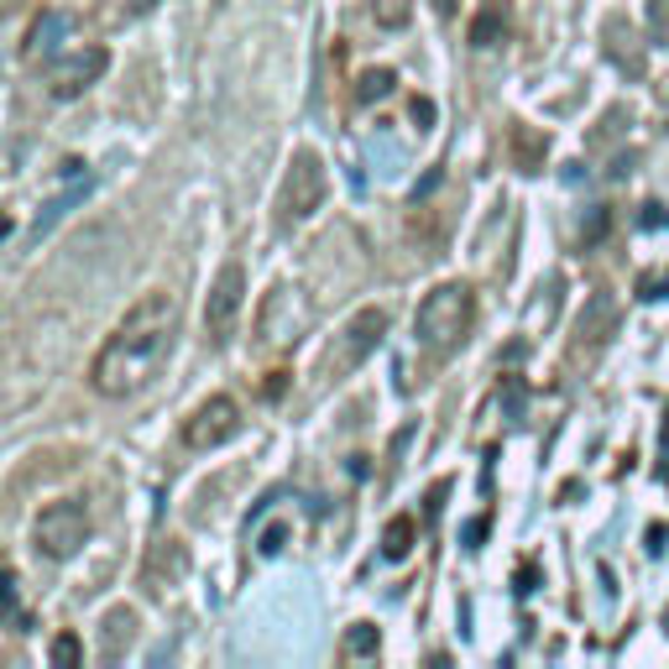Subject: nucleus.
Segmentation results:
<instances>
[{
  "label": "nucleus",
  "mask_w": 669,
  "mask_h": 669,
  "mask_svg": "<svg viewBox=\"0 0 669 669\" xmlns=\"http://www.w3.org/2000/svg\"><path fill=\"white\" fill-rule=\"evenodd\" d=\"M178 324H183V309H178L173 293H146L142 304L126 309V320L111 330V340L100 346L94 366H89V382L100 398H137L142 387H152V377L168 366V356L178 346Z\"/></svg>",
  "instance_id": "f257e3e1"
},
{
  "label": "nucleus",
  "mask_w": 669,
  "mask_h": 669,
  "mask_svg": "<svg viewBox=\"0 0 669 669\" xmlns=\"http://www.w3.org/2000/svg\"><path fill=\"white\" fill-rule=\"evenodd\" d=\"M471 324H476V293L466 283H439L424 304H419V320H413V335L429 356H450V350L466 346Z\"/></svg>",
  "instance_id": "f03ea898"
},
{
  "label": "nucleus",
  "mask_w": 669,
  "mask_h": 669,
  "mask_svg": "<svg viewBox=\"0 0 669 669\" xmlns=\"http://www.w3.org/2000/svg\"><path fill=\"white\" fill-rule=\"evenodd\" d=\"M89 502L85 497H59L37 513L31 524V550L48 554V559H74L89 544Z\"/></svg>",
  "instance_id": "7ed1b4c3"
},
{
  "label": "nucleus",
  "mask_w": 669,
  "mask_h": 669,
  "mask_svg": "<svg viewBox=\"0 0 669 669\" xmlns=\"http://www.w3.org/2000/svg\"><path fill=\"white\" fill-rule=\"evenodd\" d=\"M324 189H330V178H324L320 157L314 152H293L288 173H283V194H278V226H304L324 204Z\"/></svg>",
  "instance_id": "20e7f679"
},
{
  "label": "nucleus",
  "mask_w": 669,
  "mask_h": 669,
  "mask_svg": "<svg viewBox=\"0 0 669 669\" xmlns=\"http://www.w3.org/2000/svg\"><path fill=\"white\" fill-rule=\"evenodd\" d=\"M382 335H387V309H361V314H350L346 330L335 335V346L324 350V377H350L372 350L382 346Z\"/></svg>",
  "instance_id": "39448f33"
},
{
  "label": "nucleus",
  "mask_w": 669,
  "mask_h": 669,
  "mask_svg": "<svg viewBox=\"0 0 669 669\" xmlns=\"http://www.w3.org/2000/svg\"><path fill=\"white\" fill-rule=\"evenodd\" d=\"M241 304H246V272H241V262H226L209 298H204V335H209V346H226L235 335Z\"/></svg>",
  "instance_id": "423d86ee"
},
{
  "label": "nucleus",
  "mask_w": 669,
  "mask_h": 669,
  "mask_svg": "<svg viewBox=\"0 0 669 669\" xmlns=\"http://www.w3.org/2000/svg\"><path fill=\"white\" fill-rule=\"evenodd\" d=\"M235 435H241V403L226 398V393L204 398V403L183 419V445H189V450H220V445Z\"/></svg>",
  "instance_id": "0eeeda50"
},
{
  "label": "nucleus",
  "mask_w": 669,
  "mask_h": 669,
  "mask_svg": "<svg viewBox=\"0 0 669 669\" xmlns=\"http://www.w3.org/2000/svg\"><path fill=\"white\" fill-rule=\"evenodd\" d=\"M111 68V53L105 48H74V53H63V59L48 63V94L53 100H79L89 85H100V74Z\"/></svg>",
  "instance_id": "6e6552de"
},
{
  "label": "nucleus",
  "mask_w": 669,
  "mask_h": 669,
  "mask_svg": "<svg viewBox=\"0 0 669 669\" xmlns=\"http://www.w3.org/2000/svg\"><path fill=\"white\" fill-rule=\"evenodd\" d=\"M89 189H94V173H89V163L68 157V163L59 168V194H53V200L42 204V209H37V226H31V235H48V231H53V226H59L63 215H68L74 204L85 200Z\"/></svg>",
  "instance_id": "1a4fd4ad"
},
{
  "label": "nucleus",
  "mask_w": 669,
  "mask_h": 669,
  "mask_svg": "<svg viewBox=\"0 0 669 669\" xmlns=\"http://www.w3.org/2000/svg\"><path fill=\"white\" fill-rule=\"evenodd\" d=\"M68 37H74V16H68V11H42V16L31 22L27 42H22V59H27V63L53 59Z\"/></svg>",
  "instance_id": "9d476101"
},
{
  "label": "nucleus",
  "mask_w": 669,
  "mask_h": 669,
  "mask_svg": "<svg viewBox=\"0 0 669 669\" xmlns=\"http://www.w3.org/2000/svg\"><path fill=\"white\" fill-rule=\"evenodd\" d=\"M183 570H189V554H183V544H178V539H163V544L152 550V559H146L142 581H146V591H152V596H163L173 581H183Z\"/></svg>",
  "instance_id": "9b49d317"
},
{
  "label": "nucleus",
  "mask_w": 669,
  "mask_h": 669,
  "mask_svg": "<svg viewBox=\"0 0 669 669\" xmlns=\"http://www.w3.org/2000/svg\"><path fill=\"white\" fill-rule=\"evenodd\" d=\"M131 643H137V612H131V607H111V612H105V622H100V659H105V665H116Z\"/></svg>",
  "instance_id": "f8f14e48"
},
{
  "label": "nucleus",
  "mask_w": 669,
  "mask_h": 669,
  "mask_svg": "<svg viewBox=\"0 0 669 669\" xmlns=\"http://www.w3.org/2000/svg\"><path fill=\"white\" fill-rule=\"evenodd\" d=\"M612 330H617V304H612L607 293H596V298H591V309L581 314V324H576V335H581V340H576V356H581L586 346L596 350Z\"/></svg>",
  "instance_id": "ddd939ff"
},
{
  "label": "nucleus",
  "mask_w": 669,
  "mask_h": 669,
  "mask_svg": "<svg viewBox=\"0 0 669 669\" xmlns=\"http://www.w3.org/2000/svg\"><path fill=\"white\" fill-rule=\"evenodd\" d=\"M413 539H419V518H408V513H398L393 524L382 528V554H387V559H408V550H413Z\"/></svg>",
  "instance_id": "4468645a"
},
{
  "label": "nucleus",
  "mask_w": 669,
  "mask_h": 669,
  "mask_svg": "<svg viewBox=\"0 0 669 669\" xmlns=\"http://www.w3.org/2000/svg\"><path fill=\"white\" fill-rule=\"evenodd\" d=\"M366 5H372V22L387 31H403L413 16V0H366Z\"/></svg>",
  "instance_id": "2eb2a0df"
},
{
  "label": "nucleus",
  "mask_w": 669,
  "mask_h": 669,
  "mask_svg": "<svg viewBox=\"0 0 669 669\" xmlns=\"http://www.w3.org/2000/svg\"><path fill=\"white\" fill-rule=\"evenodd\" d=\"M377 648H382V633L372 628V622H356V628L346 633V643H340L346 659H366V654H377Z\"/></svg>",
  "instance_id": "dca6fc26"
},
{
  "label": "nucleus",
  "mask_w": 669,
  "mask_h": 669,
  "mask_svg": "<svg viewBox=\"0 0 669 669\" xmlns=\"http://www.w3.org/2000/svg\"><path fill=\"white\" fill-rule=\"evenodd\" d=\"M393 85H398V79H393V68H372V74H361V85H356V100H361V105H372V100H387V94H393Z\"/></svg>",
  "instance_id": "f3484780"
},
{
  "label": "nucleus",
  "mask_w": 669,
  "mask_h": 669,
  "mask_svg": "<svg viewBox=\"0 0 669 669\" xmlns=\"http://www.w3.org/2000/svg\"><path fill=\"white\" fill-rule=\"evenodd\" d=\"M5 628L11 633H27L22 628V576L16 570H5Z\"/></svg>",
  "instance_id": "a211bd4d"
},
{
  "label": "nucleus",
  "mask_w": 669,
  "mask_h": 669,
  "mask_svg": "<svg viewBox=\"0 0 669 669\" xmlns=\"http://www.w3.org/2000/svg\"><path fill=\"white\" fill-rule=\"evenodd\" d=\"M79 659H85L79 639H74V633H59V639H53V665H59V669H74Z\"/></svg>",
  "instance_id": "6ab92c4d"
},
{
  "label": "nucleus",
  "mask_w": 669,
  "mask_h": 669,
  "mask_svg": "<svg viewBox=\"0 0 669 669\" xmlns=\"http://www.w3.org/2000/svg\"><path fill=\"white\" fill-rule=\"evenodd\" d=\"M288 533H293V524H272V528H262V533H257V550H262V554H283Z\"/></svg>",
  "instance_id": "aec40b11"
},
{
  "label": "nucleus",
  "mask_w": 669,
  "mask_h": 669,
  "mask_svg": "<svg viewBox=\"0 0 669 669\" xmlns=\"http://www.w3.org/2000/svg\"><path fill=\"white\" fill-rule=\"evenodd\" d=\"M492 31H497V11H487V16H481V22L471 27V37H476V42L487 48V42H492Z\"/></svg>",
  "instance_id": "412c9836"
},
{
  "label": "nucleus",
  "mask_w": 669,
  "mask_h": 669,
  "mask_svg": "<svg viewBox=\"0 0 669 669\" xmlns=\"http://www.w3.org/2000/svg\"><path fill=\"white\" fill-rule=\"evenodd\" d=\"M413 120H419V131H424V126L435 120V105H429V100H413Z\"/></svg>",
  "instance_id": "4be33fe9"
},
{
  "label": "nucleus",
  "mask_w": 669,
  "mask_h": 669,
  "mask_svg": "<svg viewBox=\"0 0 669 669\" xmlns=\"http://www.w3.org/2000/svg\"><path fill=\"white\" fill-rule=\"evenodd\" d=\"M481 533H487V518H476V524L466 528V544H471V550H476V544H481Z\"/></svg>",
  "instance_id": "5701e85b"
},
{
  "label": "nucleus",
  "mask_w": 669,
  "mask_h": 669,
  "mask_svg": "<svg viewBox=\"0 0 669 669\" xmlns=\"http://www.w3.org/2000/svg\"><path fill=\"white\" fill-rule=\"evenodd\" d=\"M157 5H163V0H131V11H137V16H146V11H157Z\"/></svg>",
  "instance_id": "b1692460"
},
{
  "label": "nucleus",
  "mask_w": 669,
  "mask_h": 669,
  "mask_svg": "<svg viewBox=\"0 0 669 669\" xmlns=\"http://www.w3.org/2000/svg\"><path fill=\"white\" fill-rule=\"evenodd\" d=\"M439 11H445V16H450V11H455V0H435Z\"/></svg>",
  "instance_id": "393cba45"
},
{
  "label": "nucleus",
  "mask_w": 669,
  "mask_h": 669,
  "mask_svg": "<svg viewBox=\"0 0 669 669\" xmlns=\"http://www.w3.org/2000/svg\"><path fill=\"white\" fill-rule=\"evenodd\" d=\"M665 622H669V612H665Z\"/></svg>",
  "instance_id": "a878e982"
}]
</instances>
